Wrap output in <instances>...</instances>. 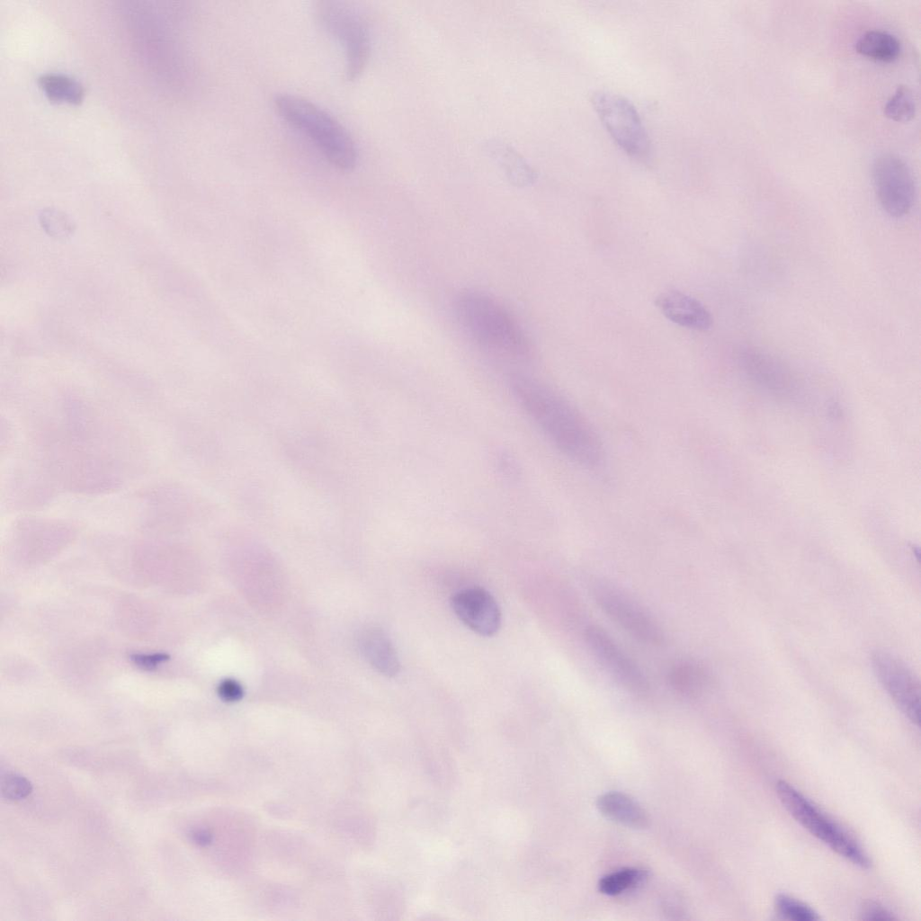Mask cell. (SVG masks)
<instances>
[{"mask_svg": "<svg viewBox=\"0 0 921 921\" xmlns=\"http://www.w3.org/2000/svg\"><path fill=\"white\" fill-rule=\"evenodd\" d=\"M509 388L519 406L562 455L586 469L603 467L605 452L600 437L568 399L521 373L510 376Z\"/></svg>", "mask_w": 921, "mask_h": 921, "instance_id": "1", "label": "cell"}, {"mask_svg": "<svg viewBox=\"0 0 921 921\" xmlns=\"http://www.w3.org/2000/svg\"><path fill=\"white\" fill-rule=\"evenodd\" d=\"M455 313L469 337L485 353L499 360L524 362L532 345L515 317L496 298L477 291L460 292Z\"/></svg>", "mask_w": 921, "mask_h": 921, "instance_id": "2", "label": "cell"}, {"mask_svg": "<svg viewBox=\"0 0 921 921\" xmlns=\"http://www.w3.org/2000/svg\"><path fill=\"white\" fill-rule=\"evenodd\" d=\"M273 103L278 114L305 135L333 167L344 172L354 169L358 161L356 144L335 118L314 103L293 94H277Z\"/></svg>", "mask_w": 921, "mask_h": 921, "instance_id": "3", "label": "cell"}, {"mask_svg": "<svg viewBox=\"0 0 921 921\" xmlns=\"http://www.w3.org/2000/svg\"><path fill=\"white\" fill-rule=\"evenodd\" d=\"M776 794L791 817L831 850L862 868H869L871 860L843 827L786 781L776 783Z\"/></svg>", "mask_w": 921, "mask_h": 921, "instance_id": "4", "label": "cell"}, {"mask_svg": "<svg viewBox=\"0 0 921 921\" xmlns=\"http://www.w3.org/2000/svg\"><path fill=\"white\" fill-rule=\"evenodd\" d=\"M317 15L322 27L343 46L345 77L357 79L364 71L371 52L367 24L357 10L345 2L317 3Z\"/></svg>", "mask_w": 921, "mask_h": 921, "instance_id": "5", "label": "cell"}, {"mask_svg": "<svg viewBox=\"0 0 921 921\" xmlns=\"http://www.w3.org/2000/svg\"><path fill=\"white\" fill-rule=\"evenodd\" d=\"M591 102L607 131L630 156L644 160L650 141L635 107L623 96L605 91L592 94Z\"/></svg>", "mask_w": 921, "mask_h": 921, "instance_id": "6", "label": "cell"}, {"mask_svg": "<svg viewBox=\"0 0 921 921\" xmlns=\"http://www.w3.org/2000/svg\"><path fill=\"white\" fill-rule=\"evenodd\" d=\"M592 595L601 610L636 639L654 646L664 642L665 634L658 622L620 589L596 582L592 586Z\"/></svg>", "mask_w": 921, "mask_h": 921, "instance_id": "7", "label": "cell"}, {"mask_svg": "<svg viewBox=\"0 0 921 921\" xmlns=\"http://www.w3.org/2000/svg\"><path fill=\"white\" fill-rule=\"evenodd\" d=\"M874 191L881 209L889 216H907L915 202L916 188L906 162L891 153L878 156L872 169Z\"/></svg>", "mask_w": 921, "mask_h": 921, "instance_id": "8", "label": "cell"}, {"mask_svg": "<svg viewBox=\"0 0 921 921\" xmlns=\"http://www.w3.org/2000/svg\"><path fill=\"white\" fill-rule=\"evenodd\" d=\"M872 664L880 683L902 713L919 726L920 684L915 674L895 656L877 651Z\"/></svg>", "mask_w": 921, "mask_h": 921, "instance_id": "9", "label": "cell"}, {"mask_svg": "<svg viewBox=\"0 0 921 921\" xmlns=\"http://www.w3.org/2000/svg\"><path fill=\"white\" fill-rule=\"evenodd\" d=\"M584 637L594 656L621 685L639 694L649 690L642 669L604 629L590 625Z\"/></svg>", "mask_w": 921, "mask_h": 921, "instance_id": "10", "label": "cell"}, {"mask_svg": "<svg viewBox=\"0 0 921 921\" xmlns=\"http://www.w3.org/2000/svg\"><path fill=\"white\" fill-rule=\"evenodd\" d=\"M738 362L748 380L764 390L782 398L796 394L797 383L790 369L769 353L743 346L738 350Z\"/></svg>", "mask_w": 921, "mask_h": 921, "instance_id": "11", "label": "cell"}, {"mask_svg": "<svg viewBox=\"0 0 921 921\" xmlns=\"http://www.w3.org/2000/svg\"><path fill=\"white\" fill-rule=\"evenodd\" d=\"M459 620L481 636H492L501 626V612L491 594L482 587H467L456 592L451 600Z\"/></svg>", "mask_w": 921, "mask_h": 921, "instance_id": "12", "label": "cell"}, {"mask_svg": "<svg viewBox=\"0 0 921 921\" xmlns=\"http://www.w3.org/2000/svg\"><path fill=\"white\" fill-rule=\"evenodd\" d=\"M656 306L671 322L698 331H707L713 318L707 308L699 300L682 291L670 290L656 298Z\"/></svg>", "mask_w": 921, "mask_h": 921, "instance_id": "13", "label": "cell"}, {"mask_svg": "<svg viewBox=\"0 0 921 921\" xmlns=\"http://www.w3.org/2000/svg\"><path fill=\"white\" fill-rule=\"evenodd\" d=\"M358 645L363 657L377 672L389 677L398 674L400 663L396 649L380 627H364L359 633Z\"/></svg>", "mask_w": 921, "mask_h": 921, "instance_id": "14", "label": "cell"}, {"mask_svg": "<svg viewBox=\"0 0 921 921\" xmlns=\"http://www.w3.org/2000/svg\"><path fill=\"white\" fill-rule=\"evenodd\" d=\"M599 811L606 818L633 828H645L649 818L644 809L630 796L609 791L602 794L596 801Z\"/></svg>", "mask_w": 921, "mask_h": 921, "instance_id": "15", "label": "cell"}, {"mask_svg": "<svg viewBox=\"0 0 921 921\" xmlns=\"http://www.w3.org/2000/svg\"><path fill=\"white\" fill-rule=\"evenodd\" d=\"M667 679L673 690L686 698H697L704 694L711 685L708 670L693 660H681L669 669Z\"/></svg>", "mask_w": 921, "mask_h": 921, "instance_id": "16", "label": "cell"}, {"mask_svg": "<svg viewBox=\"0 0 921 921\" xmlns=\"http://www.w3.org/2000/svg\"><path fill=\"white\" fill-rule=\"evenodd\" d=\"M486 151L507 178L516 185H528L537 177L534 169L508 144L493 140L486 144Z\"/></svg>", "mask_w": 921, "mask_h": 921, "instance_id": "17", "label": "cell"}, {"mask_svg": "<svg viewBox=\"0 0 921 921\" xmlns=\"http://www.w3.org/2000/svg\"><path fill=\"white\" fill-rule=\"evenodd\" d=\"M37 82L46 97L51 102L77 105L84 100V85L77 79L67 74L43 73L38 77Z\"/></svg>", "mask_w": 921, "mask_h": 921, "instance_id": "18", "label": "cell"}, {"mask_svg": "<svg viewBox=\"0 0 921 921\" xmlns=\"http://www.w3.org/2000/svg\"><path fill=\"white\" fill-rule=\"evenodd\" d=\"M855 49L870 58L890 62L899 57L901 46L893 34L885 31L870 30L856 40Z\"/></svg>", "mask_w": 921, "mask_h": 921, "instance_id": "19", "label": "cell"}, {"mask_svg": "<svg viewBox=\"0 0 921 921\" xmlns=\"http://www.w3.org/2000/svg\"><path fill=\"white\" fill-rule=\"evenodd\" d=\"M648 878V872L643 869L622 868L603 876L599 882V890L608 896L620 895L640 885Z\"/></svg>", "mask_w": 921, "mask_h": 921, "instance_id": "20", "label": "cell"}, {"mask_svg": "<svg viewBox=\"0 0 921 921\" xmlns=\"http://www.w3.org/2000/svg\"><path fill=\"white\" fill-rule=\"evenodd\" d=\"M916 112L913 93L909 87L900 85L897 87L884 105V114L895 121L905 122L910 121Z\"/></svg>", "mask_w": 921, "mask_h": 921, "instance_id": "21", "label": "cell"}, {"mask_svg": "<svg viewBox=\"0 0 921 921\" xmlns=\"http://www.w3.org/2000/svg\"><path fill=\"white\" fill-rule=\"evenodd\" d=\"M776 913L784 919L815 921L820 919L818 912L806 903L789 895L780 893L774 899Z\"/></svg>", "mask_w": 921, "mask_h": 921, "instance_id": "22", "label": "cell"}, {"mask_svg": "<svg viewBox=\"0 0 921 921\" xmlns=\"http://www.w3.org/2000/svg\"><path fill=\"white\" fill-rule=\"evenodd\" d=\"M42 228L57 237H66L73 232V224L70 219L56 209L43 210L40 218Z\"/></svg>", "mask_w": 921, "mask_h": 921, "instance_id": "23", "label": "cell"}, {"mask_svg": "<svg viewBox=\"0 0 921 921\" xmlns=\"http://www.w3.org/2000/svg\"><path fill=\"white\" fill-rule=\"evenodd\" d=\"M32 791L31 783L18 773H8L1 782V791L4 798L19 800L26 798Z\"/></svg>", "mask_w": 921, "mask_h": 921, "instance_id": "24", "label": "cell"}, {"mask_svg": "<svg viewBox=\"0 0 921 921\" xmlns=\"http://www.w3.org/2000/svg\"><path fill=\"white\" fill-rule=\"evenodd\" d=\"M860 918L863 920H892L897 917L892 912L880 904L867 902L861 908Z\"/></svg>", "mask_w": 921, "mask_h": 921, "instance_id": "25", "label": "cell"}, {"mask_svg": "<svg viewBox=\"0 0 921 921\" xmlns=\"http://www.w3.org/2000/svg\"><path fill=\"white\" fill-rule=\"evenodd\" d=\"M218 693L223 701L233 702L242 698L243 688L237 681L228 678L219 683Z\"/></svg>", "mask_w": 921, "mask_h": 921, "instance_id": "26", "label": "cell"}, {"mask_svg": "<svg viewBox=\"0 0 921 921\" xmlns=\"http://www.w3.org/2000/svg\"><path fill=\"white\" fill-rule=\"evenodd\" d=\"M169 659V655L166 653H153V654H132L130 660L139 667L145 670H153L159 664Z\"/></svg>", "mask_w": 921, "mask_h": 921, "instance_id": "27", "label": "cell"}, {"mask_svg": "<svg viewBox=\"0 0 921 921\" xmlns=\"http://www.w3.org/2000/svg\"><path fill=\"white\" fill-rule=\"evenodd\" d=\"M192 841L199 845H207L210 843V834L203 829H196L191 833Z\"/></svg>", "mask_w": 921, "mask_h": 921, "instance_id": "28", "label": "cell"}]
</instances>
